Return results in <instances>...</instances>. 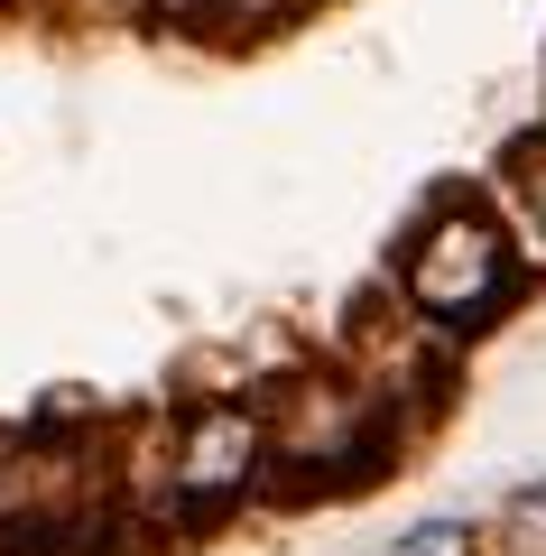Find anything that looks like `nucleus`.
Segmentation results:
<instances>
[{
    "mask_svg": "<svg viewBox=\"0 0 546 556\" xmlns=\"http://www.w3.org/2000/svg\"><path fill=\"white\" fill-rule=\"evenodd\" d=\"M269 492H371L398 464V399L361 371H288L269 399Z\"/></svg>",
    "mask_w": 546,
    "mask_h": 556,
    "instance_id": "1",
    "label": "nucleus"
},
{
    "mask_svg": "<svg viewBox=\"0 0 546 556\" xmlns=\"http://www.w3.org/2000/svg\"><path fill=\"white\" fill-rule=\"evenodd\" d=\"M398 298L435 325L445 343H472L482 325H500L528 298V260L509 241V223L482 195H445L408 241H398Z\"/></svg>",
    "mask_w": 546,
    "mask_h": 556,
    "instance_id": "2",
    "label": "nucleus"
},
{
    "mask_svg": "<svg viewBox=\"0 0 546 556\" xmlns=\"http://www.w3.org/2000/svg\"><path fill=\"white\" fill-rule=\"evenodd\" d=\"M269 492V408L259 399H195L167 417V538L214 529Z\"/></svg>",
    "mask_w": 546,
    "mask_h": 556,
    "instance_id": "3",
    "label": "nucleus"
},
{
    "mask_svg": "<svg viewBox=\"0 0 546 556\" xmlns=\"http://www.w3.org/2000/svg\"><path fill=\"white\" fill-rule=\"evenodd\" d=\"M500 186H509V204L528 214V232L546 241V130L509 139V159H500Z\"/></svg>",
    "mask_w": 546,
    "mask_h": 556,
    "instance_id": "4",
    "label": "nucleus"
},
{
    "mask_svg": "<svg viewBox=\"0 0 546 556\" xmlns=\"http://www.w3.org/2000/svg\"><path fill=\"white\" fill-rule=\"evenodd\" d=\"M380 556H482V519H464V510L408 519V529H398V538H390Z\"/></svg>",
    "mask_w": 546,
    "mask_h": 556,
    "instance_id": "5",
    "label": "nucleus"
},
{
    "mask_svg": "<svg viewBox=\"0 0 546 556\" xmlns=\"http://www.w3.org/2000/svg\"><path fill=\"white\" fill-rule=\"evenodd\" d=\"M491 538H500V556H546V473H537V482H519V492L500 501Z\"/></svg>",
    "mask_w": 546,
    "mask_h": 556,
    "instance_id": "6",
    "label": "nucleus"
},
{
    "mask_svg": "<svg viewBox=\"0 0 546 556\" xmlns=\"http://www.w3.org/2000/svg\"><path fill=\"white\" fill-rule=\"evenodd\" d=\"M120 10H139V20H167V28H214L223 0H120Z\"/></svg>",
    "mask_w": 546,
    "mask_h": 556,
    "instance_id": "7",
    "label": "nucleus"
},
{
    "mask_svg": "<svg viewBox=\"0 0 546 556\" xmlns=\"http://www.w3.org/2000/svg\"><path fill=\"white\" fill-rule=\"evenodd\" d=\"M0 445H10V427H0Z\"/></svg>",
    "mask_w": 546,
    "mask_h": 556,
    "instance_id": "8",
    "label": "nucleus"
}]
</instances>
